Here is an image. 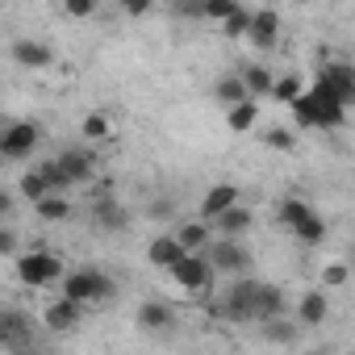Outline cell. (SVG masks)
I'll use <instances>...</instances> for the list:
<instances>
[{"mask_svg": "<svg viewBox=\"0 0 355 355\" xmlns=\"http://www.w3.org/2000/svg\"><path fill=\"white\" fill-rule=\"evenodd\" d=\"M117 293V284L101 272V268H80V272H71V276H63V301H71V305H101V301H109Z\"/></svg>", "mask_w": 355, "mask_h": 355, "instance_id": "6da1fadb", "label": "cell"}, {"mask_svg": "<svg viewBox=\"0 0 355 355\" xmlns=\"http://www.w3.org/2000/svg\"><path fill=\"white\" fill-rule=\"evenodd\" d=\"M63 276V259L51 251H21L17 255V280L26 288H46Z\"/></svg>", "mask_w": 355, "mask_h": 355, "instance_id": "7a4b0ae2", "label": "cell"}, {"mask_svg": "<svg viewBox=\"0 0 355 355\" xmlns=\"http://www.w3.org/2000/svg\"><path fill=\"white\" fill-rule=\"evenodd\" d=\"M42 142V130L34 121H9L5 134H0V155H5L9 163H21L34 155V146Z\"/></svg>", "mask_w": 355, "mask_h": 355, "instance_id": "3957f363", "label": "cell"}, {"mask_svg": "<svg viewBox=\"0 0 355 355\" xmlns=\"http://www.w3.org/2000/svg\"><path fill=\"white\" fill-rule=\"evenodd\" d=\"M171 280L180 284L184 293H197V297H205V293H209V284H214V268H209L201 255H184L180 263L171 268Z\"/></svg>", "mask_w": 355, "mask_h": 355, "instance_id": "277c9868", "label": "cell"}, {"mask_svg": "<svg viewBox=\"0 0 355 355\" xmlns=\"http://www.w3.org/2000/svg\"><path fill=\"white\" fill-rule=\"evenodd\" d=\"M0 343L9 351H30L34 347V326L17 309H0Z\"/></svg>", "mask_w": 355, "mask_h": 355, "instance_id": "5b68a950", "label": "cell"}, {"mask_svg": "<svg viewBox=\"0 0 355 355\" xmlns=\"http://www.w3.org/2000/svg\"><path fill=\"white\" fill-rule=\"evenodd\" d=\"M318 84L326 88V92H334L343 105H351L355 101V67L351 63H322V71H318Z\"/></svg>", "mask_w": 355, "mask_h": 355, "instance_id": "8992f818", "label": "cell"}, {"mask_svg": "<svg viewBox=\"0 0 355 355\" xmlns=\"http://www.w3.org/2000/svg\"><path fill=\"white\" fill-rule=\"evenodd\" d=\"M205 263H209L214 272L222 268V272H234V276H239V272H247V268H251V251H247L239 239H218Z\"/></svg>", "mask_w": 355, "mask_h": 355, "instance_id": "52a82bcc", "label": "cell"}, {"mask_svg": "<svg viewBox=\"0 0 355 355\" xmlns=\"http://www.w3.org/2000/svg\"><path fill=\"white\" fill-rule=\"evenodd\" d=\"M288 313V301H284V293L276 288V284H255V293H251V322H276V318H284Z\"/></svg>", "mask_w": 355, "mask_h": 355, "instance_id": "ba28073f", "label": "cell"}, {"mask_svg": "<svg viewBox=\"0 0 355 355\" xmlns=\"http://www.w3.org/2000/svg\"><path fill=\"white\" fill-rule=\"evenodd\" d=\"M247 38H251L255 51H272L280 42V13L276 9H255L251 26H247Z\"/></svg>", "mask_w": 355, "mask_h": 355, "instance_id": "9c48e42d", "label": "cell"}, {"mask_svg": "<svg viewBox=\"0 0 355 355\" xmlns=\"http://www.w3.org/2000/svg\"><path fill=\"white\" fill-rule=\"evenodd\" d=\"M55 167L67 175V184H84V180H92V155H84V150H67V155H59L55 159Z\"/></svg>", "mask_w": 355, "mask_h": 355, "instance_id": "30bf717a", "label": "cell"}, {"mask_svg": "<svg viewBox=\"0 0 355 355\" xmlns=\"http://www.w3.org/2000/svg\"><path fill=\"white\" fill-rule=\"evenodd\" d=\"M239 205V189L234 184H214L209 193H205V201H201V214H205V222H214V218H222L226 209H234Z\"/></svg>", "mask_w": 355, "mask_h": 355, "instance_id": "8fae6325", "label": "cell"}, {"mask_svg": "<svg viewBox=\"0 0 355 355\" xmlns=\"http://www.w3.org/2000/svg\"><path fill=\"white\" fill-rule=\"evenodd\" d=\"M13 59H17L21 67H51V63H55V51H51L46 42L21 38V42H13Z\"/></svg>", "mask_w": 355, "mask_h": 355, "instance_id": "7c38bea8", "label": "cell"}, {"mask_svg": "<svg viewBox=\"0 0 355 355\" xmlns=\"http://www.w3.org/2000/svg\"><path fill=\"white\" fill-rule=\"evenodd\" d=\"M251 293H255V280H239V284L230 288V297H226L222 313H226V318H234V322H251Z\"/></svg>", "mask_w": 355, "mask_h": 355, "instance_id": "4fadbf2b", "label": "cell"}, {"mask_svg": "<svg viewBox=\"0 0 355 355\" xmlns=\"http://www.w3.org/2000/svg\"><path fill=\"white\" fill-rule=\"evenodd\" d=\"M80 313H84L80 305H71V301H63V297H59V301H51V305H46V313H42V322H46V330H55V334H63V330H71V326L80 322Z\"/></svg>", "mask_w": 355, "mask_h": 355, "instance_id": "5bb4252c", "label": "cell"}, {"mask_svg": "<svg viewBox=\"0 0 355 355\" xmlns=\"http://www.w3.org/2000/svg\"><path fill=\"white\" fill-rule=\"evenodd\" d=\"M326 313H330V305H326V293H322V288H313V293H305V297L297 301V322H301V326H322Z\"/></svg>", "mask_w": 355, "mask_h": 355, "instance_id": "9a60e30c", "label": "cell"}, {"mask_svg": "<svg viewBox=\"0 0 355 355\" xmlns=\"http://www.w3.org/2000/svg\"><path fill=\"white\" fill-rule=\"evenodd\" d=\"M171 322H175V313H171L167 301H142V309H138V326H142V330H155V334H159V330H167Z\"/></svg>", "mask_w": 355, "mask_h": 355, "instance_id": "2e32d148", "label": "cell"}, {"mask_svg": "<svg viewBox=\"0 0 355 355\" xmlns=\"http://www.w3.org/2000/svg\"><path fill=\"white\" fill-rule=\"evenodd\" d=\"M251 209H243V205H234V209H226L222 218H214V226H218V234L222 239H239V234H247L251 230Z\"/></svg>", "mask_w": 355, "mask_h": 355, "instance_id": "e0dca14e", "label": "cell"}, {"mask_svg": "<svg viewBox=\"0 0 355 355\" xmlns=\"http://www.w3.org/2000/svg\"><path fill=\"white\" fill-rule=\"evenodd\" d=\"M146 255H150V263H155V268H167V272H171L175 263H180V259H184V251H180V243H175L171 234H159V239L150 243V251H146Z\"/></svg>", "mask_w": 355, "mask_h": 355, "instance_id": "ac0fdd59", "label": "cell"}, {"mask_svg": "<svg viewBox=\"0 0 355 355\" xmlns=\"http://www.w3.org/2000/svg\"><path fill=\"white\" fill-rule=\"evenodd\" d=\"M255 121H259V101H239V105L226 109V125H230L234 134L255 130Z\"/></svg>", "mask_w": 355, "mask_h": 355, "instance_id": "d6986e66", "label": "cell"}, {"mask_svg": "<svg viewBox=\"0 0 355 355\" xmlns=\"http://www.w3.org/2000/svg\"><path fill=\"white\" fill-rule=\"evenodd\" d=\"M113 130H117V125H113V117H109V113H101V109H96V113H84V121H80V134H84L88 142H109V138H113Z\"/></svg>", "mask_w": 355, "mask_h": 355, "instance_id": "ffe728a7", "label": "cell"}, {"mask_svg": "<svg viewBox=\"0 0 355 355\" xmlns=\"http://www.w3.org/2000/svg\"><path fill=\"white\" fill-rule=\"evenodd\" d=\"M171 239L180 243V251H184V255H197V251L209 243V226H205V222H189V226H180V230H175Z\"/></svg>", "mask_w": 355, "mask_h": 355, "instance_id": "44dd1931", "label": "cell"}, {"mask_svg": "<svg viewBox=\"0 0 355 355\" xmlns=\"http://www.w3.org/2000/svg\"><path fill=\"white\" fill-rule=\"evenodd\" d=\"M239 80H243V88H247V96H251V101L272 96V71H268V67H247Z\"/></svg>", "mask_w": 355, "mask_h": 355, "instance_id": "7402d4cb", "label": "cell"}, {"mask_svg": "<svg viewBox=\"0 0 355 355\" xmlns=\"http://www.w3.org/2000/svg\"><path fill=\"white\" fill-rule=\"evenodd\" d=\"M42 197H51V184H46V175L34 167V171L21 175V201H34V205H38Z\"/></svg>", "mask_w": 355, "mask_h": 355, "instance_id": "603a6c76", "label": "cell"}, {"mask_svg": "<svg viewBox=\"0 0 355 355\" xmlns=\"http://www.w3.org/2000/svg\"><path fill=\"white\" fill-rule=\"evenodd\" d=\"M34 209H38V218H42V222H63V218H71V201H67V197H55V193H51V197H42Z\"/></svg>", "mask_w": 355, "mask_h": 355, "instance_id": "cb8c5ba5", "label": "cell"}, {"mask_svg": "<svg viewBox=\"0 0 355 355\" xmlns=\"http://www.w3.org/2000/svg\"><path fill=\"white\" fill-rule=\"evenodd\" d=\"M309 214H313V209H309L301 197H284V201H280V222H284L288 230H297V226H301Z\"/></svg>", "mask_w": 355, "mask_h": 355, "instance_id": "d4e9b609", "label": "cell"}, {"mask_svg": "<svg viewBox=\"0 0 355 355\" xmlns=\"http://www.w3.org/2000/svg\"><path fill=\"white\" fill-rule=\"evenodd\" d=\"M96 222H101V230H121L125 226V209L117 201H96Z\"/></svg>", "mask_w": 355, "mask_h": 355, "instance_id": "484cf974", "label": "cell"}, {"mask_svg": "<svg viewBox=\"0 0 355 355\" xmlns=\"http://www.w3.org/2000/svg\"><path fill=\"white\" fill-rule=\"evenodd\" d=\"M218 101L230 109V105L251 101V96H247V88H243V80H239V76H226V80H218Z\"/></svg>", "mask_w": 355, "mask_h": 355, "instance_id": "4316f807", "label": "cell"}, {"mask_svg": "<svg viewBox=\"0 0 355 355\" xmlns=\"http://www.w3.org/2000/svg\"><path fill=\"white\" fill-rule=\"evenodd\" d=\"M293 234H297V239H301L305 247H318V243L326 239V222H322L318 214H309V218H305V222H301V226H297Z\"/></svg>", "mask_w": 355, "mask_h": 355, "instance_id": "83f0119b", "label": "cell"}, {"mask_svg": "<svg viewBox=\"0 0 355 355\" xmlns=\"http://www.w3.org/2000/svg\"><path fill=\"white\" fill-rule=\"evenodd\" d=\"M247 26H251V9L239 5V9L222 21V34H226V38H247Z\"/></svg>", "mask_w": 355, "mask_h": 355, "instance_id": "f1b7e54d", "label": "cell"}, {"mask_svg": "<svg viewBox=\"0 0 355 355\" xmlns=\"http://www.w3.org/2000/svg\"><path fill=\"white\" fill-rule=\"evenodd\" d=\"M301 92H305V88H301V80H297V76L272 80V96H276V101H284V105H293V101H297Z\"/></svg>", "mask_w": 355, "mask_h": 355, "instance_id": "f546056e", "label": "cell"}, {"mask_svg": "<svg viewBox=\"0 0 355 355\" xmlns=\"http://www.w3.org/2000/svg\"><path fill=\"white\" fill-rule=\"evenodd\" d=\"M263 142H268L272 150H293V146H297V134H293L288 125H272V130L263 134Z\"/></svg>", "mask_w": 355, "mask_h": 355, "instance_id": "4dcf8cb0", "label": "cell"}, {"mask_svg": "<svg viewBox=\"0 0 355 355\" xmlns=\"http://www.w3.org/2000/svg\"><path fill=\"white\" fill-rule=\"evenodd\" d=\"M263 330H268V343H293V338H297V326H293L288 318H276V322H263Z\"/></svg>", "mask_w": 355, "mask_h": 355, "instance_id": "1f68e13d", "label": "cell"}, {"mask_svg": "<svg viewBox=\"0 0 355 355\" xmlns=\"http://www.w3.org/2000/svg\"><path fill=\"white\" fill-rule=\"evenodd\" d=\"M234 9H239V0H205V5H201V17H209V21H226Z\"/></svg>", "mask_w": 355, "mask_h": 355, "instance_id": "d6a6232c", "label": "cell"}, {"mask_svg": "<svg viewBox=\"0 0 355 355\" xmlns=\"http://www.w3.org/2000/svg\"><path fill=\"white\" fill-rule=\"evenodd\" d=\"M347 276H351V272H347V263H326L322 284H326V288H343V284H347Z\"/></svg>", "mask_w": 355, "mask_h": 355, "instance_id": "836d02e7", "label": "cell"}, {"mask_svg": "<svg viewBox=\"0 0 355 355\" xmlns=\"http://www.w3.org/2000/svg\"><path fill=\"white\" fill-rule=\"evenodd\" d=\"M67 17H92L96 13V0H67Z\"/></svg>", "mask_w": 355, "mask_h": 355, "instance_id": "e575fe53", "label": "cell"}, {"mask_svg": "<svg viewBox=\"0 0 355 355\" xmlns=\"http://www.w3.org/2000/svg\"><path fill=\"white\" fill-rule=\"evenodd\" d=\"M0 255H17V234L9 226H0Z\"/></svg>", "mask_w": 355, "mask_h": 355, "instance_id": "d590c367", "label": "cell"}, {"mask_svg": "<svg viewBox=\"0 0 355 355\" xmlns=\"http://www.w3.org/2000/svg\"><path fill=\"white\" fill-rule=\"evenodd\" d=\"M9 214H13V193L0 189V218H9Z\"/></svg>", "mask_w": 355, "mask_h": 355, "instance_id": "8d00e7d4", "label": "cell"}, {"mask_svg": "<svg viewBox=\"0 0 355 355\" xmlns=\"http://www.w3.org/2000/svg\"><path fill=\"white\" fill-rule=\"evenodd\" d=\"M150 5H146V0H130V5H125V13H134V17H142Z\"/></svg>", "mask_w": 355, "mask_h": 355, "instance_id": "74e56055", "label": "cell"}, {"mask_svg": "<svg viewBox=\"0 0 355 355\" xmlns=\"http://www.w3.org/2000/svg\"><path fill=\"white\" fill-rule=\"evenodd\" d=\"M5 125H9V121H0V134H5Z\"/></svg>", "mask_w": 355, "mask_h": 355, "instance_id": "f35d334b", "label": "cell"}, {"mask_svg": "<svg viewBox=\"0 0 355 355\" xmlns=\"http://www.w3.org/2000/svg\"><path fill=\"white\" fill-rule=\"evenodd\" d=\"M0 163H5V155H0Z\"/></svg>", "mask_w": 355, "mask_h": 355, "instance_id": "ab89813d", "label": "cell"}]
</instances>
